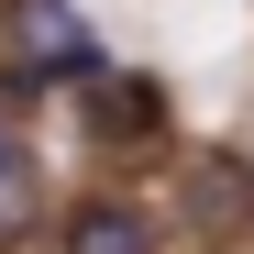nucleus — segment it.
<instances>
[{
  "label": "nucleus",
  "instance_id": "obj_6",
  "mask_svg": "<svg viewBox=\"0 0 254 254\" xmlns=\"http://www.w3.org/2000/svg\"><path fill=\"white\" fill-rule=\"evenodd\" d=\"M11 166H22V144H11V122H0V177H11Z\"/></svg>",
  "mask_w": 254,
  "mask_h": 254
},
{
  "label": "nucleus",
  "instance_id": "obj_4",
  "mask_svg": "<svg viewBox=\"0 0 254 254\" xmlns=\"http://www.w3.org/2000/svg\"><path fill=\"white\" fill-rule=\"evenodd\" d=\"M166 243V210L133 188H77L56 210V254H155Z\"/></svg>",
  "mask_w": 254,
  "mask_h": 254
},
{
  "label": "nucleus",
  "instance_id": "obj_3",
  "mask_svg": "<svg viewBox=\"0 0 254 254\" xmlns=\"http://www.w3.org/2000/svg\"><path fill=\"white\" fill-rule=\"evenodd\" d=\"M166 122H177V100H166L155 66H100L89 89H77V133H89L100 155H144V144H166Z\"/></svg>",
  "mask_w": 254,
  "mask_h": 254
},
{
  "label": "nucleus",
  "instance_id": "obj_5",
  "mask_svg": "<svg viewBox=\"0 0 254 254\" xmlns=\"http://www.w3.org/2000/svg\"><path fill=\"white\" fill-rule=\"evenodd\" d=\"M33 221H45V199H33V166H11V177H0V254H11V243H33Z\"/></svg>",
  "mask_w": 254,
  "mask_h": 254
},
{
  "label": "nucleus",
  "instance_id": "obj_2",
  "mask_svg": "<svg viewBox=\"0 0 254 254\" xmlns=\"http://www.w3.org/2000/svg\"><path fill=\"white\" fill-rule=\"evenodd\" d=\"M166 221L188 243H254V155H232V144L188 155L177 188H166Z\"/></svg>",
  "mask_w": 254,
  "mask_h": 254
},
{
  "label": "nucleus",
  "instance_id": "obj_1",
  "mask_svg": "<svg viewBox=\"0 0 254 254\" xmlns=\"http://www.w3.org/2000/svg\"><path fill=\"white\" fill-rule=\"evenodd\" d=\"M0 66L33 77V89H66V100H77L111 56H100V33L77 22V0H0Z\"/></svg>",
  "mask_w": 254,
  "mask_h": 254
}]
</instances>
